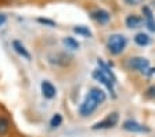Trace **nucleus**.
<instances>
[{
    "mask_svg": "<svg viewBox=\"0 0 155 137\" xmlns=\"http://www.w3.org/2000/svg\"><path fill=\"white\" fill-rule=\"evenodd\" d=\"M104 101H105V93L98 87H93L90 89L87 97L84 98V101L81 104L79 112H81L82 116H87V115L93 114L96 111V108L100 104H103Z\"/></svg>",
    "mask_w": 155,
    "mask_h": 137,
    "instance_id": "f257e3e1",
    "label": "nucleus"
},
{
    "mask_svg": "<svg viewBox=\"0 0 155 137\" xmlns=\"http://www.w3.org/2000/svg\"><path fill=\"white\" fill-rule=\"evenodd\" d=\"M108 50H110L112 54H115V56H118V54H120V53L125 50L126 44H127V40H126V38L123 35H118V33H115V35H111L110 39H108Z\"/></svg>",
    "mask_w": 155,
    "mask_h": 137,
    "instance_id": "f03ea898",
    "label": "nucleus"
},
{
    "mask_svg": "<svg viewBox=\"0 0 155 137\" xmlns=\"http://www.w3.org/2000/svg\"><path fill=\"white\" fill-rule=\"evenodd\" d=\"M93 78L96 79V80H98V82H101L104 86H105L108 90L112 93V96L115 97V90H114V86H115V83L116 82L114 80V79H111L108 75H105L104 72H101L100 69H96V71L93 72Z\"/></svg>",
    "mask_w": 155,
    "mask_h": 137,
    "instance_id": "7ed1b4c3",
    "label": "nucleus"
},
{
    "mask_svg": "<svg viewBox=\"0 0 155 137\" xmlns=\"http://www.w3.org/2000/svg\"><path fill=\"white\" fill-rule=\"evenodd\" d=\"M118 121H119V115L116 114V112H112V114H110L105 119L97 122V123L93 126V129L97 130V129H108V127H114L116 123H118Z\"/></svg>",
    "mask_w": 155,
    "mask_h": 137,
    "instance_id": "20e7f679",
    "label": "nucleus"
},
{
    "mask_svg": "<svg viewBox=\"0 0 155 137\" xmlns=\"http://www.w3.org/2000/svg\"><path fill=\"white\" fill-rule=\"evenodd\" d=\"M129 65L144 73V72H147L150 69V61L147 58H144V57H133V58H130Z\"/></svg>",
    "mask_w": 155,
    "mask_h": 137,
    "instance_id": "39448f33",
    "label": "nucleus"
},
{
    "mask_svg": "<svg viewBox=\"0 0 155 137\" xmlns=\"http://www.w3.org/2000/svg\"><path fill=\"white\" fill-rule=\"evenodd\" d=\"M123 129L127 132H132V133H148L150 132V129L147 126L134 121H126L123 123Z\"/></svg>",
    "mask_w": 155,
    "mask_h": 137,
    "instance_id": "423d86ee",
    "label": "nucleus"
},
{
    "mask_svg": "<svg viewBox=\"0 0 155 137\" xmlns=\"http://www.w3.org/2000/svg\"><path fill=\"white\" fill-rule=\"evenodd\" d=\"M91 18H93L94 21H97L98 24L104 25V24H107L110 21V13L105 10H96L91 13Z\"/></svg>",
    "mask_w": 155,
    "mask_h": 137,
    "instance_id": "0eeeda50",
    "label": "nucleus"
},
{
    "mask_svg": "<svg viewBox=\"0 0 155 137\" xmlns=\"http://www.w3.org/2000/svg\"><path fill=\"white\" fill-rule=\"evenodd\" d=\"M143 13H144L145 24H147V26H148V29L151 31V32H155V17H154V14H152L151 8L145 6L144 8H143Z\"/></svg>",
    "mask_w": 155,
    "mask_h": 137,
    "instance_id": "6e6552de",
    "label": "nucleus"
},
{
    "mask_svg": "<svg viewBox=\"0 0 155 137\" xmlns=\"http://www.w3.org/2000/svg\"><path fill=\"white\" fill-rule=\"evenodd\" d=\"M42 93L46 98H54L55 97V87L50 82L45 80L42 83Z\"/></svg>",
    "mask_w": 155,
    "mask_h": 137,
    "instance_id": "1a4fd4ad",
    "label": "nucleus"
},
{
    "mask_svg": "<svg viewBox=\"0 0 155 137\" xmlns=\"http://www.w3.org/2000/svg\"><path fill=\"white\" fill-rule=\"evenodd\" d=\"M13 47H14V50L18 53L19 56H22L24 58H26V60H31V54L28 53V50L24 47V44L21 42H18V40H14V42H13Z\"/></svg>",
    "mask_w": 155,
    "mask_h": 137,
    "instance_id": "9d476101",
    "label": "nucleus"
},
{
    "mask_svg": "<svg viewBox=\"0 0 155 137\" xmlns=\"http://www.w3.org/2000/svg\"><path fill=\"white\" fill-rule=\"evenodd\" d=\"M141 22H143V20L137 15H129L126 18V25L129 26V28H139L141 25Z\"/></svg>",
    "mask_w": 155,
    "mask_h": 137,
    "instance_id": "9b49d317",
    "label": "nucleus"
},
{
    "mask_svg": "<svg viewBox=\"0 0 155 137\" xmlns=\"http://www.w3.org/2000/svg\"><path fill=\"white\" fill-rule=\"evenodd\" d=\"M134 42L139 46H147L150 43V36L145 33H137L134 36Z\"/></svg>",
    "mask_w": 155,
    "mask_h": 137,
    "instance_id": "f8f14e48",
    "label": "nucleus"
},
{
    "mask_svg": "<svg viewBox=\"0 0 155 137\" xmlns=\"http://www.w3.org/2000/svg\"><path fill=\"white\" fill-rule=\"evenodd\" d=\"M74 32L78 33V35L86 36V38H90V36H91L90 29H89V28H86V26H75V28H74Z\"/></svg>",
    "mask_w": 155,
    "mask_h": 137,
    "instance_id": "ddd939ff",
    "label": "nucleus"
},
{
    "mask_svg": "<svg viewBox=\"0 0 155 137\" xmlns=\"http://www.w3.org/2000/svg\"><path fill=\"white\" fill-rule=\"evenodd\" d=\"M62 42H64V44L67 46L68 49H72V50L79 49V43H78L76 40L74 39V38H65Z\"/></svg>",
    "mask_w": 155,
    "mask_h": 137,
    "instance_id": "4468645a",
    "label": "nucleus"
},
{
    "mask_svg": "<svg viewBox=\"0 0 155 137\" xmlns=\"http://www.w3.org/2000/svg\"><path fill=\"white\" fill-rule=\"evenodd\" d=\"M61 123H62V116L60 114H55L54 116L51 118V121H50V126L51 127H58Z\"/></svg>",
    "mask_w": 155,
    "mask_h": 137,
    "instance_id": "2eb2a0df",
    "label": "nucleus"
},
{
    "mask_svg": "<svg viewBox=\"0 0 155 137\" xmlns=\"http://www.w3.org/2000/svg\"><path fill=\"white\" fill-rule=\"evenodd\" d=\"M8 130V122L4 118H0V134H6Z\"/></svg>",
    "mask_w": 155,
    "mask_h": 137,
    "instance_id": "dca6fc26",
    "label": "nucleus"
},
{
    "mask_svg": "<svg viewBox=\"0 0 155 137\" xmlns=\"http://www.w3.org/2000/svg\"><path fill=\"white\" fill-rule=\"evenodd\" d=\"M145 96H147L148 98H154L155 97V86H151L148 90L145 91Z\"/></svg>",
    "mask_w": 155,
    "mask_h": 137,
    "instance_id": "f3484780",
    "label": "nucleus"
},
{
    "mask_svg": "<svg viewBox=\"0 0 155 137\" xmlns=\"http://www.w3.org/2000/svg\"><path fill=\"white\" fill-rule=\"evenodd\" d=\"M38 21H39L40 24H46V25H50V26H54V25H55V24L53 22V21H50V20H45V18H39Z\"/></svg>",
    "mask_w": 155,
    "mask_h": 137,
    "instance_id": "a211bd4d",
    "label": "nucleus"
},
{
    "mask_svg": "<svg viewBox=\"0 0 155 137\" xmlns=\"http://www.w3.org/2000/svg\"><path fill=\"white\" fill-rule=\"evenodd\" d=\"M126 3L129 4V6H136V4H140L143 0H125Z\"/></svg>",
    "mask_w": 155,
    "mask_h": 137,
    "instance_id": "6ab92c4d",
    "label": "nucleus"
},
{
    "mask_svg": "<svg viewBox=\"0 0 155 137\" xmlns=\"http://www.w3.org/2000/svg\"><path fill=\"white\" fill-rule=\"evenodd\" d=\"M6 21H7V17L4 15V14H0V26L3 25V24L6 22Z\"/></svg>",
    "mask_w": 155,
    "mask_h": 137,
    "instance_id": "aec40b11",
    "label": "nucleus"
}]
</instances>
